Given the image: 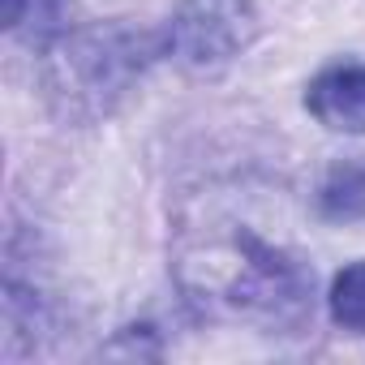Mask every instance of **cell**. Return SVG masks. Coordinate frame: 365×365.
<instances>
[{
    "instance_id": "6da1fadb",
    "label": "cell",
    "mask_w": 365,
    "mask_h": 365,
    "mask_svg": "<svg viewBox=\"0 0 365 365\" xmlns=\"http://www.w3.org/2000/svg\"><path fill=\"white\" fill-rule=\"evenodd\" d=\"M207 271L220 275V301H228L245 318L267 314L275 322H292L301 318L314 292V275L250 228H232V237L224 241L215 262H207Z\"/></svg>"
},
{
    "instance_id": "7a4b0ae2",
    "label": "cell",
    "mask_w": 365,
    "mask_h": 365,
    "mask_svg": "<svg viewBox=\"0 0 365 365\" xmlns=\"http://www.w3.org/2000/svg\"><path fill=\"white\" fill-rule=\"evenodd\" d=\"M254 39L250 0H185L168 26V48L190 69L228 65Z\"/></svg>"
},
{
    "instance_id": "3957f363",
    "label": "cell",
    "mask_w": 365,
    "mask_h": 365,
    "mask_svg": "<svg viewBox=\"0 0 365 365\" xmlns=\"http://www.w3.org/2000/svg\"><path fill=\"white\" fill-rule=\"evenodd\" d=\"M65 65L78 78V95L120 91L142 69V39L129 31H91L69 43Z\"/></svg>"
},
{
    "instance_id": "277c9868",
    "label": "cell",
    "mask_w": 365,
    "mask_h": 365,
    "mask_svg": "<svg viewBox=\"0 0 365 365\" xmlns=\"http://www.w3.org/2000/svg\"><path fill=\"white\" fill-rule=\"evenodd\" d=\"M318 125L335 133H365V69L361 65H335L309 82L305 95Z\"/></svg>"
},
{
    "instance_id": "5b68a950",
    "label": "cell",
    "mask_w": 365,
    "mask_h": 365,
    "mask_svg": "<svg viewBox=\"0 0 365 365\" xmlns=\"http://www.w3.org/2000/svg\"><path fill=\"white\" fill-rule=\"evenodd\" d=\"M318 202H322L327 220H365V168L361 163L331 168Z\"/></svg>"
},
{
    "instance_id": "8992f818",
    "label": "cell",
    "mask_w": 365,
    "mask_h": 365,
    "mask_svg": "<svg viewBox=\"0 0 365 365\" xmlns=\"http://www.w3.org/2000/svg\"><path fill=\"white\" fill-rule=\"evenodd\" d=\"M331 318L344 331H365V262H352L331 284Z\"/></svg>"
},
{
    "instance_id": "52a82bcc",
    "label": "cell",
    "mask_w": 365,
    "mask_h": 365,
    "mask_svg": "<svg viewBox=\"0 0 365 365\" xmlns=\"http://www.w3.org/2000/svg\"><path fill=\"white\" fill-rule=\"evenodd\" d=\"M18 22H22V0H9V14H5V26H9V31H18Z\"/></svg>"
}]
</instances>
